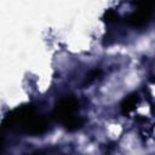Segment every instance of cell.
Returning a JSON list of instances; mask_svg holds the SVG:
<instances>
[{
	"instance_id": "6da1fadb",
	"label": "cell",
	"mask_w": 155,
	"mask_h": 155,
	"mask_svg": "<svg viewBox=\"0 0 155 155\" xmlns=\"http://www.w3.org/2000/svg\"><path fill=\"white\" fill-rule=\"evenodd\" d=\"M36 116V108L34 104H24L21 107H17L16 109L11 110L2 120L1 128L2 131L6 128H19L23 131V128Z\"/></svg>"
},
{
	"instance_id": "7a4b0ae2",
	"label": "cell",
	"mask_w": 155,
	"mask_h": 155,
	"mask_svg": "<svg viewBox=\"0 0 155 155\" xmlns=\"http://www.w3.org/2000/svg\"><path fill=\"white\" fill-rule=\"evenodd\" d=\"M78 110H79V101L74 96H64L56 103L52 115L57 121L63 124L69 117L76 115Z\"/></svg>"
},
{
	"instance_id": "3957f363",
	"label": "cell",
	"mask_w": 155,
	"mask_h": 155,
	"mask_svg": "<svg viewBox=\"0 0 155 155\" xmlns=\"http://www.w3.org/2000/svg\"><path fill=\"white\" fill-rule=\"evenodd\" d=\"M48 128V121L42 116H35L24 128L22 132L30 134V136H41Z\"/></svg>"
},
{
	"instance_id": "277c9868",
	"label": "cell",
	"mask_w": 155,
	"mask_h": 155,
	"mask_svg": "<svg viewBox=\"0 0 155 155\" xmlns=\"http://www.w3.org/2000/svg\"><path fill=\"white\" fill-rule=\"evenodd\" d=\"M151 17H153V15L137 10V11L130 13L125 18V22L128 25H132V27H143L151 19Z\"/></svg>"
},
{
	"instance_id": "5b68a950",
	"label": "cell",
	"mask_w": 155,
	"mask_h": 155,
	"mask_svg": "<svg viewBox=\"0 0 155 155\" xmlns=\"http://www.w3.org/2000/svg\"><path fill=\"white\" fill-rule=\"evenodd\" d=\"M138 99H139V98H138L137 93H131V94L126 96V97L122 99L121 104H120L121 113H122L124 115H128L131 111H133V110L136 109V107H137Z\"/></svg>"
},
{
	"instance_id": "8992f818",
	"label": "cell",
	"mask_w": 155,
	"mask_h": 155,
	"mask_svg": "<svg viewBox=\"0 0 155 155\" xmlns=\"http://www.w3.org/2000/svg\"><path fill=\"white\" fill-rule=\"evenodd\" d=\"M63 126L68 131H76V130H79V128H81L84 126V119L81 116L74 115V116L69 117L68 120H65L63 122Z\"/></svg>"
},
{
	"instance_id": "52a82bcc",
	"label": "cell",
	"mask_w": 155,
	"mask_h": 155,
	"mask_svg": "<svg viewBox=\"0 0 155 155\" xmlns=\"http://www.w3.org/2000/svg\"><path fill=\"white\" fill-rule=\"evenodd\" d=\"M137 10L143 11L147 13L153 15L154 13V7H155V0H136L134 1Z\"/></svg>"
},
{
	"instance_id": "ba28073f",
	"label": "cell",
	"mask_w": 155,
	"mask_h": 155,
	"mask_svg": "<svg viewBox=\"0 0 155 155\" xmlns=\"http://www.w3.org/2000/svg\"><path fill=\"white\" fill-rule=\"evenodd\" d=\"M101 75H102V70H101V69H92L91 71H88V73L86 74L84 84H85V85H91V84H92L93 81H96Z\"/></svg>"
},
{
	"instance_id": "9c48e42d",
	"label": "cell",
	"mask_w": 155,
	"mask_h": 155,
	"mask_svg": "<svg viewBox=\"0 0 155 155\" xmlns=\"http://www.w3.org/2000/svg\"><path fill=\"white\" fill-rule=\"evenodd\" d=\"M103 18L107 23H115V22L119 21V15L114 10H108V11H105Z\"/></svg>"
}]
</instances>
